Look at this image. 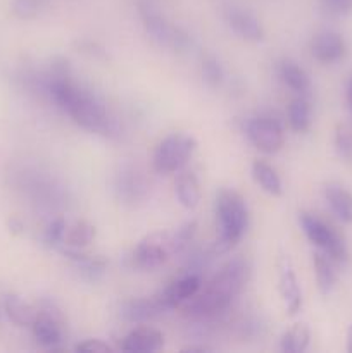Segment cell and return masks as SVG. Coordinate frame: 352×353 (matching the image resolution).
I'll return each mask as SVG.
<instances>
[{"instance_id":"15","label":"cell","mask_w":352,"mask_h":353,"mask_svg":"<svg viewBox=\"0 0 352 353\" xmlns=\"http://www.w3.org/2000/svg\"><path fill=\"white\" fill-rule=\"evenodd\" d=\"M164 347V334L150 326L131 330L121 341V350L130 353H152Z\"/></svg>"},{"instance_id":"9","label":"cell","mask_w":352,"mask_h":353,"mask_svg":"<svg viewBox=\"0 0 352 353\" xmlns=\"http://www.w3.org/2000/svg\"><path fill=\"white\" fill-rule=\"evenodd\" d=\"M278 290L286 312L297 316L302 309V292L289 255H282L278 261Z\"/></svg>"},{"instance_id":"33","label":"cell","mask_w":352,"mask_h":353,"mask_svg":"<svg viewBox=\"0 0 352 353\" xmlns=\"http://www.w3.org/2000/svg\"><path fill=\"white\" fill-rule=\"evenodd\" d=\"M78 50L81 52V54L88 55V57H93V59H107V54L106 50H104V47H100L97 41H92V40H81L78 43Z\"/></svg>"},{"instance_id":"7","label":"cell","mask_w":352,"mask_h":353,"mask_svg":"<svg viewBox=\"0 0 352 353\" xmlns=\"http://www.w3.org/2000/svg\"><path fill=\"white\" fill-rule=\"evenodd\" d=\"M244 131L248 141L262 154H276L285 143L282 121L269 114H261L245 121Z\"/></svg>"},{"instance_id":"30","label":"cell","mask_w":352,"mask_h":353,"mask_svg":"<svg viewBox=\"0 0 352 353\" xmlns=\"http://www.w3.org/2000/svg\"><path fill=\"white\" fill-rule=\"evenodd\" d=\"M66 226H68V223H66L62 217H57V219L50 221L47 230L43 231V243L50 248L61 247L62 240H64Z\"/></svg>"},{"instance_id":"8","label":"cell","mask_w":352,"mask_h":353,"mask_svg":"<svg viewBox=\"0 0 352 353\" xmlns=\"http://www.w3.org/2000/svg\"><path fill=\"white\" fill-rule=\"evenodd\" d=\"M138 14H140V19L148 37L161 47L173 48L178 26L169 24L168 19L148 2H141L138 6Z\"/></svg>"},{"instance_id":"25","label":"cell","mask_w":352,"mask_h":353,"mask_svg":"<svg viewBox=\"0 0 352 353\" xmlns=\"http://www.w3.org/2000/svg\"><path fill=\"white\" fill-rule=\"evenodd\" d=\"M311 343V331L306 324L297 323L282 334L280 348L285 353H302Z\"/></svg>"},{"instance_id":"22","label":"cell","mask_w":352,"mask_h":353,"mask_svg":"<svg viewBox=\"0 0 352 353\" xmlns=\"http://www.w3.org/2000/svg\"><path fill=\"white\" fill-rule=\"evenodd\" d=\"M3 310H6L7 317L21 327H31L38 316V310L17 295H7L3 299Z\"/></svg>"},{"instance_id":"6","label":"cell","mask_w":352,"mask_h":353,"mask_svg":"<svg viewBox=\"0 0 352 353\" xmlns=\"http://www.w3.org/2000/svg\"><path fill=\"white\" fill-rule=\"evenodd\" d=\"M299 223L304 234L307 236V240H309L317 250L326 254L335 264L345 262V259H347V247H345V241L330 224L324 223L323 219H320V217L313 212H300Z\"/></svg>"},{"instance_id":"32","label":"cell","mask_w":352,"mask_h":353,"mask_svg":"<svg viewBox=\"0 0 352 353\" xmlns=\"http://www.w3.org/2000/svg\"><path fill=\"white\" fill-rule=\"evenodd\" d=\"M76 352H85V353H106L113 352L114 348L104 340H85L75 347Z\"/></svg>"},{"instance_id":"31","label":"cell","mask_w":352,"mask_h":353,"mask_svg":"<svg viewBox=\"0 0 352 353\" xmlns=\"http://www.w3.org/2000/svg\"><path fill=\"white\" fill-rule=\"evenodd\" d=\"M321 7L330 16H351L352 0H321Z\"/></svg>"},{"instance_id":"27","label":"cell","mask_w":352,"mask_h":353,"mask_svg":"<svg viewBox=\"0 0 352 353\" xmlns=\"http://www.w3.org/2000/svg\"><path fill=\"white\" fill-rule=\"evenodd\" d=\"M200 72H202V79L207 86L211 88H217L224 79V71L221 68L219 61L214 55H206L200 64Z\"/></svg>"},{"instance_id":"35","label":"cell","mask_w":352,"mask_h":353,"mask_svg":"<svg viewBox=\"0 0 352 353\" xmlns=\"http://www.w3.org/2000/svg\"><path fill=\"white\" fill-rule=\"evenodd\" d=\"M345 97H347V105L352 112V74L347 81V90H345Z\"/></svg>"},{"instance_id":"37","label":"cell","mask_w":352,"mask_h":353,"mask_svg":"<svg viewBox=\"0 0 352 353\" xmlns=\"http://www.w3.org/2000/svg\"><path fill=\"white\" fill-rule=\"evenodd\" d=\"M345 348H347L349 353H352V323L347 330V345H345Z\"/></svg>"},{"instance_id":"24","label":"cell","mask_w":352,"mask_h":353,"mask_svg":"<svg viewBox=\"0 0 352 353\" xmlns=\"http://www.w3.org/2000/svg\"><path fill=\"white\" fill-rule=\"evenodd\" d=\"M289 124L295 133H306L311 128V121H313V110H311L309 100L306 95H299L290 102L289 105Z\"/></svg>"},{"instance_id":"12","label":"cell","mask_w":352,"mask_h":353,"mask_svg":"<svg viewBox=\"0 0 352 353\" xmlns=\"http://www.w3.org/2000/svg\"><path fill=\"white\" fill-rule=\"evenodd\" d=\"M64 257L75 265L78 274L90 283H95L104 278L107 271V261L102 255H92L83 252V248H61Z\"/></svg>"},{"instance_id":"26","label":"cell","mask_w":352,"mask_h":353,"mask_svg":"<svg viewBox=\"0 0 352 353\" xmlns=\"http://www.w3.org/2000/svg\"><path fill=\"white\" fill-rule=\"evenodd\" d=\"M197 234V221H186L176 231L171 233V248L173 255H182L192 245L193 238Z\"/></svg>"},{"instance_id":"29","label":"cell","mask_w":352,"mask_h":353,"mask_svg":"<svg viewBox=\"0 0 352 353\" xmlns=\"http://www.w3.org/2000/svg\"><path fill=\"white\" fill-rule=\"evenodd\" d=\"M47 0H12L10 10L19 19H33L45 7Z\"/></svg>"},{"instance_id":"23","label":"cell","mask_w":352,"mask_h":353,"mask_svg":"<svg viewBox=\"0 0 352 353\" xmlns=\"http://www.w3.org/2000/svg\"><path fill=\"white\" fill-rule=\"evenodd\" d=\"M93 240H95V226L90 224L88 221H76V223L66 226L61 248H85Z\"/></svg>"},{"instance_id":"18","label":"cell","mask_w":352,"mask_h":353,"mask_svg":"<svg viewBox=\"0 0 352 353\" xmlns=\"http://www.w3.org/2000/svg\"><path fill=\"white\" fill-rule=\"evenodd\" d=\"M324 199L331 212L345 224H352V193L338 183L324 186Z\"/></svg>"},{"instance_id":"4","label":"cell","mask_w":352,"mask_h":353,"mask_svg":"<svg viewBox=\"0 0 352 353\" xmlns=\"http://www.w3.org/2000/svg\"><path fill=\"white\" fill-rule=\"evenodd\" d=\"M173 255L171 233L159 231L138 241L124 257V268L130 271H155L168 262Z\"/></svg>"},{"instance_id":"20","label":"cell","mask_w":352,"mask_h":353,"mask_svg":"<svg viewBox=\"0 0 352 353\" xmlns=\"http://www.w3.org/2000/svg\"><path fill=\"white\" fill-rule=\"evenodd\" d=\"M252 178H254V181L261 186L262 192H266L268 195L280 196L283 193V185L278 172H276V169L273 168L271 164H268L266 161L255 159V161L252 162Z\"/></svg>"},{"instance_id":"36","label":"cell","mask_w":352,"mask_h":353,"mask_svg":"<svg viewBox=\"0 0 352 353\" xmlns=\"http://www.w3.org/2000/svg\"><path fill=\"white\" fill-rule=\"evenodd\" d=\"M209 347H204V345H188V347L183 348V352H209Z\"/></svg>"},{"instance_id":"3","label":"cell","mask_w":352,"mask_h":353,"mask_svg":"<svg viewBox=\"0 0 352 353\" xmlns=\"http://www.w3.org/2000/svg\"><path fill=\"white\" fill-rule=\"evenodd\" d=\"M214 212L217 221V238L214 254H228L244 238L248 226V209L244 196L235 190H221L216 195Z\"/></svg>"},{"instance_id":"13","label":"cell","mask_w":352,"mask_h":353,"mask_svg":"<svg viewBox=\"0 0 352 353\" xmlns=\"http://www.w3.org/2000/svg\"><path fill=\"white\" fill-rule=\"evenodd\" d=\"M345 52H347L345 40L335 31H321L311 41V54L321 64H335L342 61Z\"/></svg>"},{"instance_id":"14","label":"cell","mask_w":352,"mask_h":353,"mask_svg":"<svg viewBox=\"0 0 352 353\" xmlns=\"http://www.w3.org/2000/svg\"><path fill=\"white\" fill-rule=\"evenodd\" d=\"M166 307L159 300V296H150V299H131L121 305L119 314L126 323L131 324H144L152 319H157L166 312Z\"/></svg>"},{"instance_id":"10","label":"cell","mask_w":352,"mask_h":353,"mask_svg":"<svg viewBox=\"0 0 352 353\" xmlns=\"http://www.w3.org/2000/svg\"><path fill=\"white\" fill-rule=\"evenodd\" d=\"M200 288H202V278H200V274H197V272H185L182 278H178L171 285L166 286L162 292H159L157 296L162 302V305L168 310H171L175 307L183 305Z\"/></svg>"},{"instance_id":"2","label":"cell","mask_w":352,"mask_h":353,"mask_svg":"<svg viewBox=\"0 0 352 353\" xmlns=\"http://www.w3.org/2000/svg\"><path fill=\"white\" fill-rule=\"evenodd\" d=\"M251 278V265L244 257L228 261L209 283L183 303L186 316L195 319H209L224 312L242 293Z\"/></svg>"},{"instance_id":"19","label":"cell","mask_w":352,"mask_h":353,"mask_svg":"<svg viewBox=\"0 0 352 353\" xmlns=\"http://www.w3.org/2000/svg\"><path fill=\"white\" fill-rule=\"evenodd\" d=\"M280 79L289 86L292 92L299 95H307L311 90V78L306 72V69L300 68L292 59H283L278 65Z\"/></svg>"},{"instance_id":"16","label":"cell","mask_w":352,"mask_h":353,"mask_svg":"<svg viewBox=\"0 0 352 353\" xmlns=\"http://www.w3.org/2000/svg\"><path fill=\"white\" fill-rule=\"evenodd\" d=\"M148 185L145 181L144 176L140 174L135 169H123V171L117 174L116 179V192L119 195V199H123L124 202L135 203L138 200H144L147 195Z\"/></svg>"},{"instance_id":"1","label":"cell","mask_w":352,"mask_h":353,"mask_svg":"<svg viewBox=\"0 0 352 353\" xmlns=\"http://www.w3.org/2000/svg\"><path fill=\"white\" fill-rule=\"evenodd\" d=\"M45 90L57 107L71 116V119L88 133L100 137H119L116 119L107 112L99 97L81 88L71 79V72H52L45 79Z\"/></svg>"},{"instance_id":"21","label":"cell","mask_w":352,"mask_h":353,"mask_svg":"<svg viewBox=\"0 0 352 353\" xmlns=\"http://www.w3.org/2000/svg\"><path fill=\"white\" fill-rule=\"evenodd\" d=\"M314 264V274H316L317 288L323 295H330L333 292L335 285H337V269H335V262L323 254L321 250L314 252L313 255Z\"/></svg>"},{"instance_id":"17","label":"cell","mask_w":352,"mask_h":353,"mask_svg":"<svg viewBox=\"0 0 352 353\" xmlns=\"http://www.w3.org/2000/svg\"><path fill=\"white\" fill-rule=\"evenodd\" d=\"M176 174H178L175 181L176 199H178V202L185 209H195L200 203V196H202L200 195L199 179H197V176L192 171H186V169H182Z\"/></svg>"},{"instance_id":"11","label":"cell","mask_w":352,"mask_h":353,"mask_svg":"<svg viewBox=\"0 0 352 353\" xmlns=\"http://www.w3.org/2000/svg\"><path fill=\"white\" fill-rule=\"evenodd\" d=\"M224 21L240 38L247 41H261L264 38V28L261 21L248 9L230 6L224 10Z\"/></svg>"},{"instance_id":"34","label":"cell","mask_w":352,"mask_h":353,"mask_svg":"<svg viewBox=\"0 0 352 353\" xmlns=\"http://www.w3.org/2000/svg\"><path fill=\"white\" fill-rule=\"evenodd\" d=\"M23 230H24V224L21 223L19 219H17V217H12V219L9 221V231L12 234H19V233H23Z\"/></svg>"},{"instance_id":"5","label":"cell","mask_w":352,"mask_h":353,"mask_svg":"<svg viewBox=\"0 0 352 353\" xmlns=\"http://www.w3.org/2000/svg\"><path fill=\"white\" fill-rule=\"evenodd\" d=\"M197 148L192 134L171 133L159 141L152 157V165L159 174H175L185 169Z\"/></svg>"},{"instance_id":"28","label":"cell","mask_w":352,"mask_h":353,"mask_svg":"<svg viewBox=\"0 0 352 353\" xmlns=\"http://www.w3.org/2000/svg\"><path fill=\"white\" fill-rule=\"evenodd\" d=\"M335 148L345 161H352V124L342 123L335 130Z\"/></svg>"}]
</instances>
